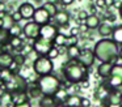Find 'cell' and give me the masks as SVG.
I'll return each instance as SVG.
<instances>
[{
	"label": "cell",
	"mask_w": 122,
	"mask_h": 107,
	"mask_svg": "<svg viewBox=\"0 0 122 107\" xmlns=\"http://www.w3.org/2000/svg\"><path fill=\"white\" fill-rule=\"evenodd\" d=\"M80 33V28L79 26H75V28H72L71 30H70V37H72V38H75V37H77Z\"/></svg>",
	"instance_id": "836d02e7"
},
{
	"label": "cell",
	"mask_w": 122,
	"mask_h": 107,
	"mask_svg": "<svg viewBox=\"0 0 122 107\" xmlns=\"http://www.w3.org/2000/svg\"><path fill=\"white\" fill-rule=\"evenodd\" d=\"M118 44L109 38H102L98 42H96L93 47V52L96 55V59L100 61H112L114 64L116 59L118 57Z\"/></svg>",
	"instance_id": "7a4b0ae2"
},
{
	"label": "cell",
	"mask_w": 122,
	"mask_h": 107,
	"mask_svg": "<svg viewBox=\"0 0 122 107\" xmlns=\"http://www.w3.org/2000/svg\"><path fill=\"white\" fill-rule=\"evenodd\" d=\"M24 43L25 42L21 39V37H11V39H9V46H11V48L17 51V52H20V50L22 48Z\"/></svg>",
	"instance_id": "7402d4cb"
},
{
	"label": "cell",
	"mask_w": 122,
	"mask_h": 107,
	"mask_svg": "<svg viewBox=\"0 0 122 107\" xmlns=\"http://www.w3.org/2000/svg\"><path fill=\"white\" fill-rule=\"evenodd\" d=\"M51 20H53V17H51L50 13H49L45 8L43 7H37L36 13H34V16H33V21H36L37 23H40V25L42 26V25L49 23Z\"/></svg>",
	"instance_id": "9c48e42d"
},
{
	"label": "cell",
	"mask_w": 122,
	"mask_h": 107,
	"mask_svg": "<svg viewBox=\"0 0 122 107\" xmlns=\"http://www.w3.org/2000/svg\"><path fill=\"white\" fill-rule=\"evenodd\" d=\"M55 107H66V104H64V103H58Z\"/></svg>",
	"instance_id": "7bdbcfd3"
},
{
	"label": "cell",
	"mask_w": 122,
	"mask_h": 107,
	"mask_svg": "<svg viewBox=\"0 0 122 107\" xmlns=\"http://www.w3.org/2000/svg\"><path fill=\"white\" fill-rule=\"evenodd\" d=\"M59 55H61V54H59V48H58L56 46H54L53 48L50 50V52L47 54V56L50 57V59H53V60H54V59H56V57H58Z\"/></svg>",
	"instance_id": "1f68e13d"
},
{
	"label": "cell",
	"mask_w": 122,
	"mask_h": 107,
	"mask_svg": "<svg viewBox=\"0 0 122 107\" xmlns=\"http://www.w3.org/2000/svg\"><path fill=\"white\" fill-rule=\"evenodd\" d=\"M28 94H29L30 99H40L41 97L43 95L41 89H40V86L36 82H34V85H29V88H28Z\"/></svg>",
	"instance_id": "44dd1931"
},
{
	"label": "cell",
	"mask_w": 122,
	"mask_h": 107,
	"mask_svg": "<svg viewBox=\"0 0 122 107\" xmlns=\"http://www.w3.org/2000/svg\"><path fill=\"white\" fill-rule=\"evenodd\" d=\"M3 73H4V69H3L1 67H0V78L3 77Z\"/></svg>",
	"instance_id": "b9f144b4"
},
{
	"label": "cell",
	"mask_w": 122,
	"mask_h": 107,
	"mask_svg": "<svg viewBox=\"0 0 122 107\" xmlns=\"http://www.w3.org/2000/svg\"><path fill=\"white\" fill-rule=\"evenodd\" d=\"M118 56H119V57H121V59H122V47H121V48H119V51H118Z\"/></svg>",
	"instance_id": "ee69618b"
},
{
	"label": "cell",
	"mask_w": 122,
	"mask_h": 107,
	"mask_svg": "<svg viewBox=\"0 0 122 107\" xmlns=\"http://www.w3.org/2000/svg\"><path fill=\"white\" fill-rule=\"evenodd\" d=\"M95 5H96V8L102 9V8L106 7V0H95Z\"/></svg>",
	"instance_id": "e575fe53"
},
{
	"label": "cell",
	"mask_w": 122,
	"mask_h": 107,
	"mask_svg": "<svg viewBox=\"0 0 122 107\" xmlns=\"http://www.w3.org/2000/svg\"><path fill=\"white\" fill-rule=\"evenodd\" d=\"M114 5V0H106V7H112Z\"/></svg>",
	"instance_id": "60d3db41"
},
{
	"label": "cell",
	"mask_w": 122,
	"mask_h": 107,
	"mask_svg": "<svg viewBox=\"0 0 122 107\" xmlns=\"http://www.w3.org/2000/svg\"><path fill=\"white\" fill-rule=\"evenodd\" d=\"M1 52H3V47L0 46V54H1Z\"/></svg>",
	"instance_id": "7dc6e473"
},
{
	"label": "cell",
	"mask_w": 122,
	"mask_h": 107,
	"mask_svg": "<svg viewBox=\"0 0 122 107\" xmlns=\"http://www.w3.org/2000/svg\"><path fill=\"white\" fill-rule=\"evenodd\" d=\"M13 63H15V57L11 51H3L0 54V67L3 69H9Z\"/></svg>",
	"instance_id": "5bb4252c"
},
{
	"label": "cell",
	"mask_w": 122,
	"mask_h": 107,
	"mask_svg": "<svg viewBox=\"0 0 122 107\" xmlns=\"http://www.w3.org/2000/svg\"><path fill=\"white\" fill-rule=\"evenodd\" d=\"M113 63L112 61H101L100 65L97 67V74L100 76L101 78L106 80V78L110 77L112 74V69H113Z\"/></svg>",
	"instance_id": "4fadbf2b"
},
{
	"label": "cell",
	"mask_w": 122,
	"mask_h": 107,
	"mask_svg": "<svg viewBox=\"0 0 122 107\" xmlns=\"http://www.w3.org/2000/svg\"><path fill=\"white\" fill-rule=\"evenodd\" d=\"M62 73L66 81L79 85L83 81H88V68L79 59H70L62 65Z\"/></svg>",
	"instance_id": "6da1fadb"
},
{
	"label": "cell",
	"mask_w": 122,
	"mask_h": 107,
	"mask_svg": "<svg viewBox=\"0 0 122 107\" xmlns=\"http://www.w3.org/2000/svg\"><path fill=\"white\" fill-rule=\"evenodd\" d=\"M59 33V28L55 25V23H46V25L41 26V35L45 39H50V41H54V38L56 37V34Z\"/></svg>",
	"instance_id": "ba28073f"
},
{
	"label": "cell",
	"mask_w": 122,
	"mask_h": 107,
	"mask_svg": "<svg viewBox=\"0 0 122 107\" xmlns=\"http://www.w3.org/2000/svg\"><path fill=\"white\" fill-rule=\"evenodd\" d=\"M36 84L40 86L43 95H55L59 91V89L62 88V81L59 80L58 76L53 74V73L40 76L36 80Z\"/></svg>",
	"instance_id": "3957f363"
},
{
	"label": "cell",
	"mask_w": 122,
	"mask_h": 107,
	"mask_svg": "<svg viewBox=\"0 0 122 107\" xmlns=\"http://www.w3.org/2000/svg\"><path fill=\"white\" fill-rule=\"evenodd\" d=\"M71 20V16L67 10L64 9H59L55 13V16L53 17V21L58 28H64V26H68V22Z\"/></svg>",
	"instance_id": "8fae6325"
},
{
	"label": "cell",
	"mask_w": 122,
	"mask_h": 107,
	"mask_svg": "<svg viewBox=\"0 0 122 107\" xmlns=\"http://www.w3.org/2000/svg\"><path fill=\"white\" fill-rule=\"evenodd\" d=\"M81 107H91V101L87 98H81Z\"/></svg>",
	"instance_id": "8d00e7d4"
},
{
	"label": "cell",
	"mask_w": 122,
	"mask_h": 107,
	"mask_svg": "<svg viewBox=\"0 0 122 107\" xmlns=\"http://www.w3.org/2000/svg\"><path fill=\"white\" fill-rule=\"evenodd\" d=\"M33 72L40 77V76L50 74L54 70V61L49 56H38L33 60Z\"/></svg>",
	"instance_id": "277c9868"
},
{
	"label": "cell",
	"mask_w": 122,
	"mask_h": 107,
	"mask_svg": "<svg viewBox=\"0 0 122 107\" xmlns=\"http://www.w3.org/2000/svg\"><path fill=\"white\" fill-rule=\"evenodd\" d=\"M112 91H113V89L108 85L106 81H105V82H101L100 85L97 86L96 91H95V98L98 99L101 103H105V102L108 101V98L110 97Z\"/></svg>",
	"instance_id": "52a82bcc"
},
{
	"label": "cell",
	"mask_w": 122,
	"mask_h": 107,
	"mask_svg": "<svg viewBox=\"0 0 122 107\" xmlns=\"http://www.w3.org/2000/svg\"><path fill=\"white\" fill-rule=\"evenodd\" d=\"M112 74H113V76H118V77L122 78V64H114L113 65V69H112Z\"/></svg>",
	"instance_id": "4dcf8cb0"
},
{
	"label": "cell",
	"mask_w": 122,
	"mask_h": 107,
	"mask_svg": "<svg viewBox=\"0 0 122 107\" xmlns=\"http://www.w3.org/2000/svg\"><path fill=\"white\" fill-rule=\"evenodd\" d=\"M33 1H34L38 7H42V5H43V0H33Z\"/></svg>",
	"instance_id": "ab89813d"
},
{
	"label": "cell",
	"mask_w": 122,
	"mask_h": 107,
	"mask_svg": "<svg viewBox=\"0 0 122 107\" xmlns=\"http://www.w3.org/2000/svg\"><path fill=\"white\" fill-rule=\"evenodd\" d=\"M42 7L45 8V9L47 10L49 13H50V16H51V17H54V16H55V13L59 10V8L56 7V4H55V3H51V1H45V3H43V5H42Z\"/></svg>",
	"instance_id": "83f0119b"
},
{
	"label": "cell",
	"mask_w": 122,
	"mask_h": 107,
	"mask_svg": "<svg viewBox=\"0 0 122 107\" xmlns=\"http://www.w3.org/2000/svg\"><path fill=\"white\" fill-rule=\"evenodd\" d=\"M64 104L67 107H81V97L76 94H68V97L64 101Z\"/></svg>",
	"instance_id": "d6986e66"
},
{
	"label": "cell",
	"mask_w": 122,
	"mask_h": 107,
	"mask_svg": "<svg viewBox=\"0 0 122 107\" xmlns=\"http://www.w3.org/2000/svg\"><path fill=\"white\" fill-rule=\"evenodd\" d=\"M30 101V97L28 94V91H16V93H12V106L13 104H20L24 103V102Z\"/></svg>",
	"instance_id": "e0dca14e"
},
{
	"label": "cell",
	"mask_w": 122,
	"mask_h": 107,
	"mask_svg": "<svg viewBox=\"0 0 122 107\" xmlns=\"http://www.w3.org/2000/svg\"><path fill=\"white\" fill-rule=\"evenodd\" d=\"M17 9H19V12L21 13V16H22L24 20H33V16H34L37 8H36L32 3L24 1V3H21V4L19 5Z\"/></svg>",
	"instance_id": "30bf717a"
},
{
	"label": "cell",
	"mask_w": 122,
	"mask_h": 107,
	"mask_svg": "<svg viewBox=\"0 0 122 107\" xmlns=\"http://www.w3.org/2000/svg\"><path fill=\"white\" fill-rule=\"evenodd\" d=\"M88 13H87V10H84V9H81V10H79V13H77V23H85V20H87V17H88Z\"/></svg>",
	"instance_id": "f546056e"
},
{
	"label": "cell",
	"mask_w": 122,
	"mask_h": 107,
	"mask_svg": "<svg viewBox=\"0 0 122 107\" xmlns=\"http://www.w3.org/2000/svg\"><path fill=\"white\" fill-rule=\"evenodd\" d=\"M11 37H21L22 34V26L20 25V22H15L11 28L8 29Z\"/></svg>",
	"instance_id": "4316f807"
},
{
	"label": "cell",
	"mask_w": 122,
	"mask_h": 107,
	"mask_svg": "<svg viewBox=\"0 0 122 107\" xmlns=\"http://www.w3.org/2000/svg\"><path fill=\"white\" fill-rule=\"evenodd\" d=\"M11 17H12V20H13L15 22H20L21 20H24V18H22V16H21V13L19 12V9L11 12Z\"/></svg>",
	"instance_id": "d6a6232c"
},
{
	"label": "cell",
	"mask_w": 122,
	"mask_h": 107,
	"mask_svg": "<svg viewBox=\"0 0 122 107\" xmlns=\"http://www.w3.org/2000/svg\"><path fill=\"white\" fill-rule=\"evenodd\" d=\"M112 39H113L118 46H122V25L114 26L113 34H112Z\"/></svg>",
	"instance_id": "d4e9b609"
},
{
	"label": "cell",
	"mask_w": 122,
	"mask_h": 107,
	"mask_svg": "<svg viewBox=\"0 0 122 107\" xmlns=\"http://www.w3.org/2000/svg\"><path fill=\"white\" fill-rule=\"evenodd\" d=\"M47 1H51V3H56L58 0H47Z\"/></svg>",
	"instance_id": "bcb514c9"
},
{
	"label": "cell",
	"mask_w": 122,
	"mask_h": 107,
	"mask_svg": "<svg viewBox=\"0 0 122 107\" xmlns=\"http://www.w3.org/2000/svg\"><path fill=\"white\" fill-rule=\"evenodd\" d=\"M101 23V20L100 17H98L97 14H89L87 17V20H85V28L87 29H91V30H93V29H97L98 26H100Z\"/></svg>",
	"instance_id": "ac0fdd59"
},
{
	"label": "cell",
	"mask_w": 122,
	"mask_h": 107,
	"mask_svg": "<svg viewBox=\"0 0 122 107\" xmlns=\"http://www.w3.org/2000/svg\"><path fill=\"white\" fill-rule=\"evenodd\" d=\"M0 1H1V0H0Z\"/></svg>",
	"instance_id": "c3c4849f"
},
{
	"label": "cell",
	"mask_w": 122,
	"mask_h": 107,
	"mask_svg": "<svg viewBox=\"0 0 122 107\" xmlns=\"http://www.w3.org/2000/svg\"><path fill=\"white\" fill-rule=\"evenodd\" d=\"M12 107H32V103H30V101H28V102H24V103H20V104H13Z\"/></svg>",
	"instance_id": "d590c367"
},
{
	"label": "cell",
	"mask_w": 122,
	"mask_h": 107,
	"mask_svg": "<svg viewBox=\"0 0 122 107\" xmlns=\"http://www.w3.org/2000/svg\"><path fill=\"white\" fill-rule=\"evenodd\" d=\"M61 3L63 7H67V5H71L74 3V0H61Z\"/></svg>",
	"instance_id": "f35d334b"
},
{
	"label": "cell",
	"mask_w": 122,
	"mask_h": 107,
	"mask_svg": "<svg viewBox=\"0 0 122 107\" xmlns=\"http://www.w3.org/2000/svg\"><path fill=\"white\" fill-rule=\"evenodd\" d=\"M58 99L55 95H42L38 101V106L40 107H55L58 104Z\"/></svg>",
	"instance_id": "9a60e30c"
},
{
	"label": "cell",
	"mask_w": 122,
	"mask_h": 107,
	"mask_svg": "<svg viewBox=\"0 0 122 107\" xmlns=\"http://www.w3.org/2000/svg\"><path fill=\"white\" fill-rule=\"evenodd\" d=\"M0 12H7V3L0 1Z\"/></svg>",
	"instance_id": "74e56055"
},
{
	"label": "cell",
	"mask_w": 122,
	"mask_h": 107,
	"mask_svg": "<svg viewBox=\"0 0 122 107\" xmlns=\"http://www.w3.org/2000/svg\"><path fill=\"white\" fill-rule=\"evenodd\" d=\"M113 29H114V26L112 25L110 22L105 21V22L100 23V26L97 28V30H98V34H100L102 38H109V35L113 34Z\"/></svg>",
	"instance_id": "2e32d148"
},
{
	"label": "cell",
	"mask_w": 122,
	"mask_h": 107,
	"mask_svg": "<svg viewBox=\"0 0 122 107\" xmlns=\"http://www.w3.org/2000/svg\"><path fill=\"white\" fill-rule=\"evenodd\" d=\"M66 107H67V106H66Z\"/></svg>",
	"instance_id": "681fc988"
},
{
	"label": "cell",
	"mask_w": 122,
	"mask_h": 107,
	"mask_svg": "<svg viewBox=\"0 0 122 107\" xmlns=\"http://www.w3.org/2000/svg\"><path fill=\"white\" fill-rule=\"evenodd\" d=\"M9 39H11V34H9L8 29L0 28V46L3 47V51H4V47L9 43Z\"/></svg>",
	"instance_id": "603a6c76"
},
{
	"label": "cell",
	"mask_w": 122,
	"mask_h": 107,
	"mask_svg": "<svg viewBox=\"0 0 122 107\" xmlns=\"http://www.w3.org/2000/svg\"><path fill=\"white\" fill-rule=\"evenodd\" d=\"M80 54H81V48L79 46H76L75 43L67 46V56H68V59H79Z\"/></svg>",
	"instance_id": "ffe728a7"
},
{
	"label": "cell",
	"mask_w": 122,
	"mask_h": 107,
	"mask_svg": "<svg viewBox=\"0 0 122 107\" xmlns=\"http://www.w3.org/2000/svg\"><path fill=\"white\" fill-rule=\"evenodd\" d=\"M15 57V63H16L19 67H24L25 65V61H26V56H25L24 54H21V52H16V54L13 55Z\"/></svg>",
	"instance_id": "f1b7e54d"
},
{
	"label": "cell",
	"mask_w": 122,
	"mask_h": 107,
	"mask_svg": "<svg viewBox=\"0 0 122 107\" xmlns=\"http://www.w3.org/2000/svg\"><path fill=\"white\" fill-rule=\"evenodd\" d=\"M68 37H66L63 33H58L56 37L54 38V46L56 47H62V46H68Z\"/></svg>",
	"instance_id": "cb8c5ba5"
},
{
	"label": "cell",
	"mask_w": 122,
	"mask_h": 107,
	"mask_svg": "<svg viewBox=\"0 0 122 107\" xmlns=\"http://www.w3.org/2000/svg\"><path fill=\"white\" fill-rule=\"evenodd\" d=\"M106 82H108V85L110 86L112 89H117V88H119V86H122V78L118 77V76L112 74L109 78H106Z\"/></svg>",
	"instance_id": "484cf974"
},
{
	"label": "cell",
	"mask_w": 122,
	"mask_h": 107,
	"mask_svg": "<svg viewBox=\"0 0 122 107\" xmlns=\"http://www.w3.org/2000/svg\"><path fill=\"white\" fill-rule=\"evenodd\" d=\"M119 16H121V18H122V5L119 7Z\"/></svg>",
	"instance_id": "f6af8a7d"
},
{
	"label": "cell",
	"mask_w": 122,
	"mask_h": 107,
	"mask_svg": "<svg viewBox=\"0 0 122 107\" xmlns=\"http://www.w3.org/2000/svg\"><path fill=\"white\" fill-rule=\"evenodd\" d=\"M79 60L87 68L92 67V65L95 64V60H96V55H95V52H93V50H81Z\"/></svg>",
	"instance_id": "7c38bea8"
},
{
	"label": "cell",
	"mask_w": 122,
	"mask_h": 107,
	"mask_svg": "<svg viewBox=\"0 0 122 107\" xmlns=\"http://www.w3.org/2000/svg\"><path fill=\"white\" fill-rule=\"evenodd\" d=\"M53 47H54V42L50 41V39H45L42 37L33 41V48L40 56H47V54L50 52V50Z\"/></svg>",
	"instance_id": "5b68a950"
},
{
	"label": "cell",
	"mask_w": 122,
	"mask_h": 107,
	"mask_svg": "<svg viewBox=\"0 0 122 107\" xmlns=\"http://www.w3.org/2000/svg\"><path fill=\"white\" fill-rule=\"evenodd\" d=\"M22 34L26 39L30 41H36L37 38H40L41 35V25L37 23L36 21H28L24 26H22Z\"/></svg>",
	"instance_id": "8992f818"
}]
</instances>
